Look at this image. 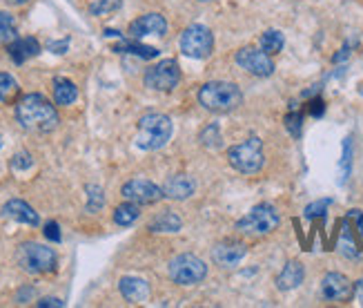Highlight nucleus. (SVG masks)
Listing matches in <instances>:
<instances>
[{"label": "nucleus", "mask_w": 363, "mask_h": 308, "mask_svg": "<svg viewBox=\"0 0 363 308\" xmlns=\"http://www.w3.org/2000/svg\"><path fill=\"white\" fill-rule=\"evenodd\" d=\"M0 147H3V136H0Z\"/></svg>", "instance_id": "45"}, {"label": "nucleus", "mask_w": 363, "mask_h": 308, "mask_svg": "<svg viewBox=\"0 0 363 308\" xmlns=\"http://www.w3.org/2000/svg\"><path fill=\"white\" fill-rule=\"evenodd\" d=\"M330 206H332V199H317V201H312L306 208L304 217H306V219H317V217H324Z\"/></svg>", "instance_id": "30"}, {"label": "nucleus", "mask_w": 363, "mask_h": 308, "mask_svg": "<svg viewBox=\"0 0 363 308\" xmlns=\"http://www.w3.org/2000/svg\"><path fill=\"white\" fill-rule=\"evenodd\" d=\"M348 56H350V47H344V49H341L339 54H335V56H332V63H344Z\"/></svg>", "instance_id": "40"}, {"label": "nucleus", "mask_w": 363, "mask_h": 308, "mask_svg": "<svg viewBox=\"0 0 363 308\" xmlns=\"http://www.w3.org/2000/svg\"><path fill=\"white\" fill-rule=\"evenodd\" d=\"M310 114L312 116H324V112H326V103H324V98H315V101H310Z\"/></svg>", "instance_id": "36"}, {"label": "nucleus", "mask_w": 363, "mask_h": 308, "mask_svg": "<svg viewBox=\"0 0 363 308\" xmlns=\"http://www.w3.org/2000/svg\"><path fill=\"white\" fill-rule=\"evenodd\" d=\"M248 255V246L241 244V242H223V244H216L214 251H212V262L221 268H236L241 262L245 260Z\"/></svg>", "instance_id": "13"}, {"label": "nucleus", "mask_w": 363, "mask_h": 308, "mask_svg": "<svg viewBox=\"0 0 363 308\" xmlns=\"http://www.w3.org/2000/svg\"><path fill=\"white\" fill-rule=\"evenodd\" d=\"M67 47H69V41L65 38V41H54V43H49L47 49L49 52H54V54H65L67 52Z\"/></svg>", "instance_id": "38"}, {"label": "nucleus", "mask_w": 363, "mask_h": 308, "mask_svg": "<svg viewBox=\"0 0 363 308\" xmlns=\"http://www.w3.org/2000/svg\"><path fill=\"white\" fill-rule=\"evenodd\" d=\"M196 192V181L189 174H172L163 183V197L174 201H185Z\"/></svg>", "instance_id": "15"}, {"label": "nucleus", "mask_w": 363, "mask_h": 308, "mask_svg": "<svg viewBox=\"0 0 363 308\" xmlns=\"http://www.w3.org/2000/svg\"><path fill=\"white\" fill-rule=\"evenodd\" d=\"M183 228V221L180 217L172 210H163L158 212L152 221H149V230L152 233H178Z\"/></svg>", "instance_id": "20"}, {"label": "nucleus", "mask_w": 363, "mask_h": 308, "mask_svg": "<svg viewBox=\"0 0 363 308\" xmlns=\"http://www.w3.org/2000/svg\"><path fill=\"white\" fill-rule=\"evenodd\" d=\"M5 3H9V5H16V7H20V5H27L29 0H5Z\"/></svg>", "instance_id": "43"}, {"label": "nucleus", "mask_w": 363, "mask_h": 308, "mask_svg": "<svg viewBox=\"0 0 363 308\" xmlns=\"http://www.w3.org/2000/svg\"><path fill=\"white\" fill-rule=\"evenodd\" d=\"M180 52L187 58H196V61H203L212 54L214 49V36L205 27V25H189L183 34H180Z\"/></svg>", "instance_id": "8"}, {"label": "nucleus", "mask_w": 363, "mask_h": 308, "mask_svg": "<svg viewBox=\"0 0 363 308\" xmlns=\"http://www.w3.org/2000/svg\"><path fill=\"white\" fill-rule=\"evenodd\" d=\"M198 3H212V0H198Z\"/></svg>", "instance_id": "44"}, {"label": "nucleus", "mask_w": 363, "mask_h": 308, "mask_svg": "<svg viewBox=\"0 0 363 308\" xmlns=\"http://www.w3.org/2000/svg\"><path fill=\"white\" fill-rule=\"evenodd\" d=\"M34 165V158L29 152H18L14 158H12V167L14 170H27V167Z\"/></svg>", "instance_id": "34"}, {"label": "nucleus", "mask_w": 363, "mask_h": 308, "mask_svg": "<svg viewBox=\"0 0 363 308\" xmlns=\"http://www.w3.org/2000/svg\"><path fill=\"white\" fill-rule=\"evenodd\" d=\"M167 273L172 277V282L178 286H194L201 284L207 277V264L201 257L185 253L174 257L167 266Z\"/></svg>", "instance_id": "7"}, {"label": "nucleus", "mask_w": 363, "mask_h": 308, "mask_svg": "<svg viewBox=\"0 0 363 308\" xmlns=\"http://www.w3.org/2000/svg\"><path fill=\"white\" fill-rule=\"evenodd\" d=\"M355 297H357V302L363 306V280H359V282L355 284Z\"/></svg>", "instance_id": "42"}, {"label": "nucleus", "mask_w": 363, "mask_h": 308, "mask_svg": "<svg viewBox=\"0 0 363 308\" xmlns=\"http://www.w3.org/2000/svg\"><path fill=\"white\" fill-rule=\"evenodd\" d=\"M116 54H132V56H138V58H145V61H149V58H156L160 52L156 47H149V45H143V43H136L134 38H129V41H123L118 43L114 47Z\"/></svg>", "instance_id": "21"}, {"label": "nucleus", "mask_w": 363, "mask_h": 308, "mask_svg": "<svg viewBox=\"0 0 363 308\" xmlns=\"http://www.w3.org/2000/svg\"><path fill=\"white\" fill-rule=\"evenodd\" d=\"M120 0H96V3L89 7V14L92 16H105V14H112L116 9H120Z\"/></svg>", "instance_id": "31"}, {"label": "nucleus", "mask_w": 363, "mask_h": 308, "mask_svg": "<svg viewBox=\"0 0 363 308\" xmlns=\"http://www.w3.org/2000/svg\"><path fill=\"white\" fill-rule=\"evenodd\" d=\"M18 83H16V78L12 74H5V72H0V101L3 103H12L16 94H18Z\"/></svg>", "instance_id": "27"}, {"label": "nucleus", "mask_w": 363, "mask_h": 308, "mask_svg": "<svg viewBox=\"0 0 363 308\" xmlns=\"http://www.w3.org/2000/svg\"><path fill=\"white\" fill-rule=\"evenodd\" d=\"M16 38V18L7 12H0V41L12 43Z\"/></svg>", "instance_id": "29"}, {"label": "nucleus", "mask_w": 363, "mask_h": 308, "mask_svg": "<svg viewBox=\"0 0 363 308\" xmlns=\"http://www.w3.org/2000/svg\"><path fill=\"white\" fill-rule=\"evenodd\" d=\"M261 49H263L266 54H279L281 49L286 45V36L279 32V29H268V32L261 36Z\"/></svg>", "instance_id": "23"}, {"label": "nucleus", "mask_w": 363, "mask_h": 308, "mask_svg": "<svg viewBox=\"0 0 363 308\" xmlns=\"http://www.w3.org/2000/svg\"><path fill=\"white\" fill-rule=\"evenodd\" d=\"M78 98V87L67 81V78H56L54 81V101L56 105H72Z\"/></svg>", "instance_id": "22"}, {"label": "nucleus", "mask_w": 363, "mask_h": 308, "mask_svg": "<svg viewBox=\"0 0 363 308\" xmlns=\"http://www.w3.org/2000/svg\"><path fill=\"white\" fill-rule=\"evenodd\" d=\"M16 260L25 273L29 275H45V273H54L58 266V257L52 248H47L43 244L36 242H27L18 248Z\"/></svg>", "instance_id": "5"}, {"label": "nucleus", "mask_w": 363, "mask_h": 308, "mask_svg": "<svg viewBox=\"0 0 363 308\" xmlns=\"http://www.w3.org/2000/svg\"><path fill=\"white\" fill-rule=\"evenodd\" d=\"M350 172H352V136H346L344 154H341V161H339V183L341 185H346Z\"/></svg>", "instance_id": "26"}, {"label": "nucleus", "mask_w": 363, "mask_h": 308, "mask_svg": "<svg viewBox=\"0 0 363 308\" xmlns=\"http://www.w3.org/2000/svg\"><path fill=\"white\" fill-rule=\"evenodd\" d=\"M120 194H123L127 201H134L138 206H152L163 199V188L147 181V179H132V181H127L123 185Z\"/></svg>", "instance_id": "11"}, {"label": "nucleus", "mask_w": 363, "mask_h": 308, "mask_svg": "<svg viewBox=\"0 0 363 308\" xmlns=\"http://www.w3.org/2000/svg\"><path fill=\"white\" fill-rule=\"evenodd\" d=\"M167 21L160 14H143L136 18L134 23H129V38L140 41L145 36H165Z\"/></svg>", "instance_id": "14"}, {"label": "nucleus", "mask_w": 363, "mask_h": 308, "mask_svg": "<svg viewBox=\"0 0 363 308\" xmlns=\"http://www.w3.org/2000/svg\"><path fill=\"white\" fill-rule=\"evenodd\" d=\"M321 293L330 302H348L355 295V284L341 273H328L321 282Z\"/></svg>", "instance_id": "12"}, {"label": "nucleus", "mask_w": 363, "mask_h": 308, "mask_svg": "<svg viewBox=\"0 0 363 308\" xmlns=\"http://www.w3.org/2000/svg\"><path fill=\"white\" fill-rule=\"evenodd\" d=\"M138 217H140L138 203L127 201V203L118 206L116 210H114V224H118V226H132L138 219Z\"/></svg>", "instance_id": "25"}, {"label": "nucleus", "mask_w": 363, "mask_h": 308, "mask_svg": "<svg viewBox=\"0 0 363 308\" xmlns=\"http://www.w3.org/2000/svg\"><path fill=\"white\" fill-rule=\"evenodd\" d=\"M38 306L40 308H63L65 302L58 300V297H43V300H38Z\"/></svg>", "instance_id": "37"}, {"label": "nucleus", "mask_w": 363, "mask_h": 308, "mask_svg": "<svg viewBox=\"0 0 363 308\" xmlns=\"http://www.w3.org/2000/svg\"><path fill=\"white\" fill-rule=\"evenodd\" d=\"M16 121L29 132H52L58 127V112L43 94H25L16 105Z\"/></svg>", "instance_id": "1"}, {"label": "nucleus", "mask_w": 363, "mask_h": 308, "mask_svg": "<svg viewBox=\"0 0 363 308\" xmlns=\"http://www.w3.org/2000/svg\"><path fill=\"white\" fill-rule=\"evenodd\" d=\"M339 253L348 257V260H357L359 257V248L355 244V235H352V226H348V219L344 224V233H341L339 239Z\"/></svg>", "instance_id": "24"}, {"label": "nucleus", "mask_w": 363, "mask_h": 308, "mask_svg": "<svg viewBox=\"0 0 363 308\" xmlns=\"http://www.w3.org/2000/svg\"><path fill=\"white\" fill-rule=\"evenodd\" d=\"M174 134V123L167 114L160 112H147L138 118V134L136 145L140 150H160L169 143V138Z\"/></svg>", "instance_id": "3"}, {"label": "nucleus", "mask_w": 363, "mask_h": 308, "mask_svg": "<svg viewBox=\"0 0 363 308\" xmlns=\"http://www.w3.org/2000/svg\"><path fill=\"white\" fill-rule=\"evenodd\" d=\"M145 87L154 89V92H172L180 83V67L174 58H165L152 65L143 76Z\"/></svg>", "instance_id": "9"}, {"label": "nucleus", "mask_w": 363, "mask_h": 308, "mask_svg": "<svg viewBox=\"0 0 363 308\" xmlns=\"http://www.w3.org/2000/svg\"><path fill=\"white\" fill-rule=\"evenodd\" d=\"M306 280V268L301 262L292 260L283 266V271L279 273L277 277V288L279 291H295V288H299L301 284H304Z\"/></svg>", "instance_id": "18"}, {"label": "nucleus", "mask_w": 363, "mask_h": 308, "mask_svg": "<svg viewBox=\"0 0 363 308\" xmlns=\"http://www.w3.org/2000/svg\"><path fill=\"white\" fill-rule=\"evenodd\" d=\"M32 295H34V288H23V291L18 293L16 302H18V304H25V300H27V297H32Z\"/></svg>", "instance_id": "41"}, {"label": "nucleus", "mask_w": 363, "mask_h": 308, "mask_svg": "<svg viewBox=\"0 0 363 308\" xmlns=\"http://www.w3.org/2000/svg\"><path fill=\"white\" fill-rule=\"evenodd\" d=\"M43 235L54 244H60V239H63V235H60V226L56 221H47L45 228H43Z\"/></svg>", "instance_id": "35"}, {"label": "nucleus", "mask_w": 363, "mask_h": 308, "mask_svg": "<svg viewBox=\"0 0 363 308\" xmlns=\"http://www.w3.org/2000/svg\"><path fill=\"white\" fill-rule=\"evenodd\" d=\"M3 215L9 217V219L18 221V224H25V226H38L40 224L38 212L29 203H25L23 199H9V201L3 206Z\"/></svg>", "instance_id": "16"}, {"label": "nucleus", "mask_w": 363, "mask_h": 308, "mask_svg": "<svg viewBox=\"0 0 363 308\" xmlns=\"http://www.w3.org/2000/svg\"><path fill=\"white\" fill-rule=\"evenodd\" d=\"M198 141L203 143L205 147H218L221 145V130H218V125H207L203 132H201V136H198Z\"/></svg>", "instance_id": "32"}, {"label": "nucleus", "mask_w": 363, "mask_h": 308, "mask_svg": "<svg viewBox=\"0 0 363 308\" xmlns=\"http://www.w3.org/2000/svg\"><path fill=\"white\" fill-rule=\"evenodd\" d=\"M279 224H281V217L277 212V208L270 203H259L236 221V230L241 235H270L277 230Z\"/></svg>", "instance_id": "6"}, {"label": "nucleus", "mask_w": 363, "mask_h": 308, "mask_svg": "<svg viewBox=\"0 0 363 308\" xmlns=\"http://www.w3.org/2000/svg\"><path fill=\"white\" fill-rule=\"evenodd\" d=\"M198 103L210 112L227 114L243 105V92L236 83L230 81H210L198 89Z\"/></svg>", "instance_id": "2"}, {"label": "nucleus", "mask_w": 363, "mask_h": 308, "mask_svg": "<svg viewBox=\"0 0 363 308\" xmlns=\"http://www.w3.org/2000/svg\"><path fill=\"white\" fill-rule=\"evenodd\" d=\"M118 291L129 304H143L149 297V284L140 277H123L118 282Z\"/></svg>", "instance_id": "17"}, {"label": "nucleus", "mask_w": 363, "mask_h": 308, "mask_svg": "<svg viewBox=\"0 0 363 308\" xmlns=\"http://www.w3.org/2000/svg\"><path fill=\"white\" fill-rule=\"evenodd\" d=\"M348 219L350 221H357V233L363 235V212L361 210H350L348 212Z\"/></svg>", "instance_id": "39"}, {"label": "nucleus", "mask_w": 363, "mask_h": 308, "mask_svg": "<svg viewBox=\"0 0 363 308\" xmlns=\"http://www.w3.org/2000/svg\"><path fill=\"white\" fill-rule=\"evenodd\" d=\"M286 127H288V132L299 138L301 132H304V114L297 112V110H292L290 114H286Z\"/></svg>", "instance_id": "33"}, {"label": "nucleus", "mask_w": 363, "mask_h": 308, "mask_svg": "<svg viewBox=\"0 0 363 308\" xmlns=\"http://www.w3.org/2000/svg\"><path fill=\"white\" fill-rule=\"evenodd\" d=\"M234 61L239 67H243L245 72H250L252 76H261V78H268L274 74V61L270 58V54H266L263 49H257V47H243L239 49Z\"/></svg>", "instance_id": "10"}, {"label": "nucleus", "mask_w": 363, "mask_h": 308, "mask_svg": "<svg viewBox=\"0 0 363 308\" xmlns=\"http://www.w3.org/2000/svg\"><path fill=\"white\" fill-rule=\"evenodd\" d=\"M7 52H9V56H12V61L16 65H23L25 61H29V58H34V56L40 54V45H38L36 38H32V36L16 38V41L9 43Z\"/></svg>", "instance_id": "19"}, {"label": "nucleus", "mask_w": 363, "mask_h": 308, "mask_svg": "<svg viewBox=\"0 0 363 308\" xmlns=\"http://www.w3.org/2000/svg\"><path fill=\"white\" fill-rule=\"evenodd\" d=\"M85 190H87V208H85V210H87L89 215L103 210V206H105V192H103V188H100V185H87Z\"/></svg>", "instance_id": "28"}, {"label": "nucleus", "mask_w": 363, "mask_h": 308, "mask_svg": "<svg viewBox=\"0 0 363 308\" xmlns=\"http://www.w3.org/2000/svg\"><path fill=\"white\" fill-rule=\"evenodd\" d=\"M227 161L234 170L243 174H257L266 163L263 156V141L259 136H250L243 143L232 145L227 150Z\"/></svg>", "instance_id": "4"}]
</instances>
